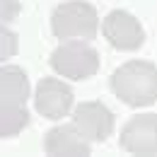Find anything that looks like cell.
Returning <instances> with one entry per match:
<instances>
[{
  "label": "cell",
  "instance_id": "obj_2",
  "mask_svg": "<svg viewBox=\"0 0 157 157\" xmlns=\"http://www.w3.org/2000/svg\"><path fill=\"white\" fill-rule=\"evenodd\" d=\"M111 92L128 106H150L157 101V65L150 60H128L111 75Z\"/></svg>",
  "mask_w": 157,
  "mask_h": 157
},
{
  "label": "cell",
  "instance_id": "obj_6",
  "mask_svg": "<svg viewBox=\"0 0 157 157\" xmlns=\"http://www.w3.org/2000/svg\"><path fill=\"white\" fill-rule=\"evenodd\" d=\"M73 123L90 143H104L114 133V111L101 101H82L73 109Z\"/></svg>",
  "mask_w": 157,
  "mask_h": 157
},
{
  "label": "cell",
  "instance_id": "obj_1",
  "mask_svg": "<svg viewBox=\"0 0 157 157\" xmlns=\"http://www.w3.org/2000/svg\"><path fill=\"white\" fill-rule=\"evenodd\" d=\"M29 78L17 65H2L0 70V136L15 138L29 126Z\"/></svg>",
  "mask_w": 157,
  "mask_h": 157
},
{
  "label": "cell",
  "instance_id": "obj_5",
  "mask_svg": "<svg viewBox=\"0 0 157 157\" xmlns=\"http://www.w3.org/2000/svg\"><path fill=\"white\" fill-rule=\"evenodd\" d=\"M104 39L116 51H138L145 44V29L143 24L126 10H111L101 22Z\"/></svg>",
  "mask_w": 157,
  "mask_h": 157
},
{
  "label": "cell",
  "instance_id": "obj_8",
  "mask_svg": "<svg viewBox=\"0 0 157 157\" xmlns=\"http://www.w3.org/2000/svg\"><path fill=\"white\" fill-rule=\"evenodd\" d=\"M34 106L44 118L58 121L73 109V90L58 78H44L34 92Z\"/></svg>",
  "mask_w": 157,
  "mask_h": 157
},
{
  "label": "cell",
  "instance_id": "obj_4",
  "mask_svg": "<svg viewBox=\"0 0 157 157\" xmlns=\"http://www.w3.org/2000/svg\"><path fill=\"white\" fill-rule=\"evenodd\" d=\"M51 68L58 73L60 78L68 80H90L97 75L99 70V53L82 39H70L63 41L58 48L51 53Z\"/></svg>",
  "mask_w": 157,
  "mask_h": 157
},
{
  "label": "cell",
  "instance_id": "obj_10",
  "mask_svg": "<svg viewBox=\"0 0 157 157\" xmlns=\"http://www.w3.org/2000/svg\"><path fill=\"white\" fill-rule=\"evenodd\" d=\"M17 53V34L15 32H10L5 24H2V29H0V58H10V56H15Z\"/></svg>",
  "mask_w": 157,
  "mask_h": 157
},
{
  "label": "cell",
  "instance_id": "obj_11",
  "mask_svg": "<svg viewBox=\"0 0 157 157\" xmlns=\"http://www.w3.org/2000/svg\"><path fill=\"white\" fill-rule=\"evenodd\" d=\"M20 10H22L20 0H0V20H2V24L12 22L20 15Z\"/></svg>",
  "mask_w": 157,
  "mask_h": 157
},
{
  "label": "cell",
  "instance_id": "obj_9",
  "mask_svg": "<svg viewBox=\"0 0 157 157\" xmlns=\"http://www.w3.org/2000/svg\"><path fill=\"white\" fill-rule=\"evenodd\" d=\"M44 150L46 155H90V140L80 133L75 123L70 126H56L44 138Z\"/></svg>",
  "mask_w": 157,
  "mask_h": 157
},
{
  "label": "cell",
  "instance_id": "obj_7",
  "mask_svg": "<svg viewBox=\"0 0 157 157\" xmlns=\"http://www.w3.org/2000/svg\"><path fill=\"white\" fill-rule=\"evenodd\" d=\"M118 145L131 155H157V114L133 116L121 128Z\"/></svg>",
  "mask_w": 157,
  "mask_h": 157
},
{
  "label": "cell",
  "instance_id": "obj_3",
  "mask_svg": "<svg viewBox=\"0 0 157 157\" xmlns=\"http://www.w3.org/2000/svg\"><path fill=\"white\" fill-rule=\"evenodd\" d=\"M51 32L56 39H82L90 41L99 32L97 10L85 0H68L60 2L51 15Z\"/></svg>",
  "mask_w": 157,
  "mask_h": 157
}]
</instances>
